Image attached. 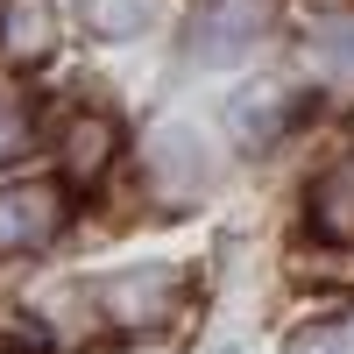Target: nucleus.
Listing matches in <instances>:
<instances>
[{
	"label": "nucleus",
	"instance_id": "nucleus-3",
	"mask_svg": "<svg viewBox=\"0 0 354 354\" xmlns=\"http://www.w3.org/2000/svg\"><path fill=\"white\" fill-rule=\"evenodd\" d=\"M57 227H64V185H50V177L0 185V255H28V248H43Z\"/></svg>",
	"mask_w": 354,
	"mask_h": 354
},
{
	"label": "nucleus",
	"instance_id": "nucleus-8",
	"mask_svg": "<svg viewBox=\"0 0 354 354\" xmlns=\"http://www.w3.org/2000/svg\"><path fill=\"white\" fill-rule=\"evenodd\" d=\"M50 36H57L50 0H8V8H0V43H8L15 57H43Z\"/></svg>",
	"mask_w": 354,
	"mask_h": 354
},
{
	"label": "nucleus",
	"instance_id": "nucleus-4",
	"mask_svg": "<svg viewBox=\"0 0 354 354\" xmlns=\"http://www.w3.org/2000/svg\"><path fill=\"white\" fill-rule=\"evenodd\" d=\"M312 227L326 234V241L354 248V156H333L312 177Z\"/></svg>",
	"mask_w": 354,
	"mask_h": 354
},
{
	"label": "nucleus",
	"instance_id": "nucleus-2",
	"mask_svg": "<svg viewBox=\"0 0 354 354\" xmlns=\"http://www.w3.org/2000/svg\"><path fill=\"white\" fill-rule=\"evenodd\" d=\"M177 298H185V277L170 270V262H149V270H121V277H106L100 283V305L113 326H128V333H156L163 319L177 312Z\"/></svg>",
	"mask_w": 354,
	"mask_h": 354
},
{
	"label": "nucleus",
	"instance_id": "nucleus-9",
	"mask_svg": "<svg viewBox=\"0 0 354 354\" xmlns=\"http://www.w3.org/2000/svg\"><path fill=\"white\" fill-rule=\"evenodd\" d=\"M283 354H347V326L340 319H312V326H298L283 340Z\"/></svg>",
	"mask_w": 354,
	"mask_h": 354
},
{
	"label": "nucleus",
	"instance_id": "nucleus-12",
	"mask_svg": "<svg viewBox=\"0 0 354 354\" xmlns=\"http://www.w3.org/2000/svg\"><path fill=\"white\" fill-rule=\"evenodd\" d=\"M213 354H234V347H213Z\"/></svg>",
	"mask_w": 354,
	"mask_h": 354
},
{
	"label": "nucleus",
	"instance_id": "nucleus-1",
	"mask_svg": "<svg viewBox=\"0 0 354 354\" xmlns=\"http://www.w3.org/2000/svg\"><path fill=\"white\" fill-rule=\"evenodd\" d=\"M270 21H277V0H198V15H192V57H198V64H241Z\"/></svg>",
	"mask_w": 354,
	"mask_h": 354
},
{
	"label": "nucleus",
	"instance_id": "nucleus-11",
	"mask_svg": "<svg viewBox=\"0 0 354 354\" xmlns=\"http://www.w3.org/2000/svg\"><path fill=\"white\" fill-rule=\"evenodd\" d=\"M305 8H319V15H340V8H354V0H305Z\"/></svg>",
	"mask_w": 354,
	"mask_h": 354
},
{
	"label": "nucleus",
	"instance_id": "nucleus-7",
	"mask_svg": "<svg viewBox=\"0 0 354 354\" xmlns=\"http://www.w3.org/2000/svg\"><path fill=\"white\" fill-rule=\"evenodd\" d=\"M156 15V0H78V21H85V36H100V43H128L142 36Z\"/></svg>",
	"mask_w": 354,
	"mask_h": 354
},
{
	"label": "nucleus",
	"instance_id": "nucleus-6",
	"mask_svg": "<svg viewBox=\"0 0 354 354\" xmlns=\"http://www.w3.org/2000/svg\"><path fill=\"white\" fill-rule=\"evenodd\" d=\"M106 156H113V121L106 113H78V121L64 128V170L93 185V177L106 170Z\"/></svg>",
	"mask_w": 354,
	"mask_h": 354
},
{
	"label": "nucleus",
	"instance_id": "nucleus-10",
	"mask_svg": "<svg viewBox=\"0 0 354 354\" xmlns=\"http://www.w3.org/2000/svg\"><path fill=\"white\" fill-rule=\"evenodd\" d=\"M21 149H28V106L15 93H0V163L21 156Z\"/></svg>",
	"mask_w": 354,
	"mask_h": 354
},
{
	"label": "nucleus",
	"instance_id": "nucleus-5",
	"mask_svg": "<svg viewBox=\"0 0 354 354\" xmlns=\"http://www.w3.org/2000/svg\"><path fill=\"white\" fill-rule=\"evenodd\" d=\"M227 128H234L241 149H270V142L290 128V100L277 93V85H255V93H241L227 106Z\"/></svg>",
	"mask_w": 354,
	"mask_h": 354
}]
</instances>
